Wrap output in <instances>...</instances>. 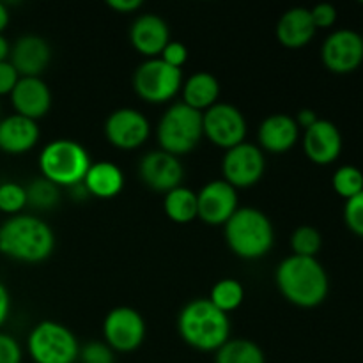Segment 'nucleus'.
Listing matches in <instances>:
<instances>
[{
    "instance_id": "f257e3e1",
    "label": "nucleus",
    "mask_w": 363,
    "mask_h": 363,
    "mask_svg": "<svg viewBox=\"0 0 363 363\" xmlns=\"http://www.w3.org/2000/svg\"><path fill=\"white\" fill-rule=\"evenodd\" d=\"M275 282L282 296L300 308L318 307L330 291L328 273L315 257H286L277 266Z\"/></svg>"
},
{
    "instance_id": "f03ea898",
    "label": "nucleus",
    "mask_w": 363,
    "mask_h": 363,
    "mask_svg": "<svg viewBox=\"0 0 363 363\" xmlns=\"http://www.w3.org/2000/svg\"><path fill=\"white\" fill-rule=\"evenodd\" d=\"M55 234L34 215H14L0 227V252L20 262H43L53 254Z\"/></svg>"
},
{
    "instance_id": "7ed1b4c3",
    "label": "nucleus",
    "mask_w": 363,
    "mask_h": 363,
    "mask_svg": "<svg viewBox=\"0 0 363 363\" xmlns=\"http://www.w3.org/2000/svg\"><path fill=\"white\" fill-rule=\"evenodd\" d=\"M177 330L190 347L202 353H216L229 340L230 321L229 315L218 311L208 298H195L181 308Z\"/></svg>"
},
{
    "instance_id": "20e7f679",
    "label": "nucleus",
    "mask_w": 363,
    "mask_h": 363,
    "mask_svg": "<svg viewBox=\"0 0 363 363\" xmlns=\"http://www.w3.org/2000/svg\"><path fill=\"white\" fill-rule=\"evenodd\" d=\"M223 234L233 254L247 261L264 257L275 243L272 220L257 208H238L223 225Z\"/></svg>"
},
{
    "instance_id": "39448f33",
    "label": "nucleus",
    "mask_w": 363,
    "mask_h": 363,
    "mask_svg": "<svg viewBox=\"0 0 363 363\" xmlns=\"http://www.w3.org/2000/svg\"><path fill=\"white\" fill-rule=\"evenodd\" d=\"M89 167V152L84 145L69 138H57L50 142L39 155V170L43 177L59 188H74L82 184Z\"/></svg>"
},
{
    "instance_id": "423d86ee",
    "label": "nucleus",
    "mask_w": 363,
    "mask_h": 363,
    "mask_svg": "<svg viewBox=\"0 0 363 363\" xmlns=\"http://www.w3.org/2000/svg\"><path fill=\"white\" fill-rule=\"evenodd\" d=\"M202 137V112L184 105L183 101L169 106L156 128L160 149L177 158L194 151Z\"/></svg>"
},
{
    "instance_id": "0eeeda50",
    "label": "nucleus",
    "mask_w": 363,
    "mask_h": 363,
    "mask_svg": "<svg viewBox=\"0 0 363 363\" xmlns=\"http://www.w3.org/2000/svg\"><path fill=\"white\" fill-rule=\"evenodd\" d=\"M27 351L34 363H74L80 357V344L67 326L41 321L28 333Z\"/></svg>"
},
{
    "instance_id": "6e6552de",
    "label": "nucleus",
    "mask_w": 363,
    "mask_h": 363,
    "mask_svg": "<svg viewBox=\"0 0 363 363\" xmlns=\"http://www.w3.org/2000/svg\"><path fill=\"white\" fill-rule=\"evenodd\" d=\"M183 82V69L169 66L160 57L144 60L133 73L135 92L152 105H162L176 98Z\"/></svg>"
},
{
    "instance_id": "1a4fd4ad",
    "label": "nucleus",
    "mask_w": 363,
    "mask_h": 363,
    "mask_svg": "<svg viewBox=\"0 0 363 363\" xmlns=\"http://www.w3.org/2000/svg\"><path fill=\"white\" fill-rule=\"evenodd\" d=\"M202 131L211 144L227 151L245 142L247 119L238 106L230 103H216L202 112Z\"/></svg>"
},
{
    "instance_id": "9d476101",
    "label": "nucleus",
    "mask_w": 363,
    "mask_h": 363,
    "mask_svg": "<svg viewBox=\"0 0 363 363\" xmlns=\"http://www.w3.org/2000/svg\"><path fill=\"white\" fill-rule=\"evenodd\" d=\"M266 172L264 152L259 145L243 142L233 149H227L222 160L223 181L236 190L255 186Z\"/></svg>"
},
{
    "instance_id": "9b49d317",
    "label": "nucleus",
    "mask_w": 363,
    "mask_h": 363,
    "mask_svg": "<svg viewBox=\"0 0 363 363\" xmlns=\"http://www.w3.org/2000/svg\"><path fill=\"white\" fill-rule=\"evenodd\" d=\"M103 337L113 353H131L145 339L144 318L131 307L112 308L103 321Z\"/></svg>"
},
{
    "instance_id": "f8f14e48",
    "label": "nucleus",
    "mask_w": 363,
    "mask_h": 363,
    "mask_svg": "<svg viewBox=\"0 0 363 363\" xmlns=\"http://www.w3.org/2000/svg\"><path fill=\"white\" fill-rule=\"evenodd\" d=\"M321 60L335 74H350L363 62L362 34L351 28L333 30L321 46Z\"/></svg>"
},
{
    "instance_id": "ddd939ff",
    "label": "nucleus",
    "mask_w": 363,
    "mask_h": 363,
    "mask_svg": "<svg viewBox=\"0 0 363 363\" xmlns=\"http://www.w3.org/2000/svg\"><path fill=\"white\" fill-rule=\"evenodd\" d=\"M151 135V124L147 117L137 108H117L106 117L105 137L113 147L123 151H133L144 145Z\"/></svg>"
},
{
    "instance_id": "4468645a",
    "label": "nucleus",
    "mask_w": 363,
    "mask_h": 363,
    "mask_svg": "<svg viewBox=\"0 0 363 363\" xmlns=\"http://www.w3.org/2000/svg\"><path fill=\"white\" fill-rule=\"evenodd\" d=\"M199 218L209 225H225L238 211V190L227 181L215 179L206 183L197 194Z\"/></svg>"
},
{
    "instance_id": "2eb2a0df",
    "label": "nucleus",
    "mask_w": 363,
    "mask_h": 363,
    "mask_svg": "<svg viewBox=\"0 0 363 363\" xmlns=\"http://www.w3.org/2000/svg\"><path fill=\"white\" fill-rule=\"evenodd\" d=\"M142 181L155 191H167L181 186L184 179V167L177 156L162 151H151L138 163Z\"/></svg>"
},
{
    "instance_id": "dca6fc26",
    "label": "nucleus",
    "mask_w": 363,
    "mask_h": 363,
    "mask_svg": "<svg viewBox=\"0 0 363 363\" xmlns=\"http://www.w3.org/2000/svg\"><path fill=\"white\" fill-rule=\"evenodd\" d=\"M305 156L315 165H330L342 152V135L332 121L319 119L303 131Z\"/></svg>"
},
{
    "instance_id": "f3484780",
    "label": "nucleus",
    "mask_w": 363,
    "mask_h": 363,
    "mask_svg": "<svg viewBox=\"0 0 363 363\" xmlns=\"http://www.w3.org/2000/svg\"><path fill=\"white\" fill-rule=\"evenodd\" d=\"M52 91L41 77H20L11 92V103L18 116L38 123L52 108Z\"/></svg>"
},
{
    "instance_id": "a211bd4d",
    "label": "nucleus",
    "mask_w": 363,
    "mask_h": 363,
    "mask_svg": "<svg viewBox=\"0 0 363 363\" xmlns=\"http://www.w3.org/2000/svg\"><path fill=\"white\" fill-rule=\"evenodd\" d=\"M50 59H52V50L46 39L34 34L18 38L9 53V62L20 77H41L50 64Z\"/></svg>"
},
{
    "instance_id": "6ab92c4d",
    "label": "nucleus",
    "mask_w": 363,
    "mask_h": 363,
    "mask_svg": "<svg viewBox=\"0 0 363 363\" xmlns=\"http://www.w3.org/2000/svg\"><path fill=\"white\" fill-rule=\"evenodd\" d=\"M130 43L138 53L155 59L170 43L169 25L158 14H142L131 25Z\"/></svg>"
},
{
    "instance_id": "aec40b11",
    "label": "nucleus",
    "mask_w": 363,
    "mask_h": 363,
    "mask_svg": "<svg viewBox=\"0 0 363 363\" xmlns=\"http://www.w3.org/2000/svg\"><path fill=\"white\" fill-rule=\"evenodd\" d=\"M300 138V128L289 113H273L266 117L257 131L259 147L268 152H286Z\"/></svg>"
},
{
    "instance_id": "412c9836",
    "label": "nucleus",
    "mask_w": 363,
    "mask_h": 363,
    "mask_svg": "<svg viewBox=\"0 0 363 363\" xmlns=\"http://www.w3.org/2000/svg\"><path fill=\"white\" fill-rule=\"evenodd\" d=\"M41 131L35 121L23 116H7L0 119V149L9 155L28 152L39 142Z\"/></svg>"
},
{
    "instance_id": "4be33fe9",
    "label": "nucleus",
    "mask_w": 363,
    "mask_h": 363,
    "mask_svg": "<svg viewBox=\"0 0 363 363\" xmlns=\"http://www.w3.org/2000/svg\"><path fill=\"white\" fill-rule=\"evenodd\" d=\"M315 32H318V28L312 21L311 9H307V7H291V9H287L280 16L275 28L277 39H279L280 45L291 50L307 46L314 39Z\"/></svg>"
},
{
    "instance_id": "5701e85b",
    "label": "nucleus",
    "mask_w": 363,
    "mask_h": 363,
    "mask_svg": "<svg viewBox=\"0 0 363 363\" xmlns=\"http://www.w3.org/2000/svg\"><path fill=\"white\" fill-rule=\"evenodd\" d=\"M82 186L85 188L87 195L96 199H113L123 191L124 174L112 162L91 163Z\"/></svg>"
},
{
    "instance_id": "b1692460",
    "label": "nucleus",
    "mask_w": 363,
    "mask_h": 363,
    "mask_svg": "<svg viewBox=\"0 0 363 363\" xmlns=\"http://www.w3.org/2000/svg\"><path fill=\"white\" fill-rule=\"evenodd\" d=\"M181 94H183L184 105L191 106L199 112H206L218 103L220 84L215 74L208 73V71H199V73L191 74L186 82H183Z\"/></svg>"
},
{
    "instance_id": "393cba45",
    "label": "nucleus",
    "mask_w": 363,
    "mask_h": 363,
    "mask_svg": "<svg viewBox=\"0 0 363 363\" xmlns=\"http://www.w3.org/2000/svg\"><path fill=\"white\" fill-rule=\"evenodd\" d=\"M163 211L176 223L194 222L195 218H199L197 194L183 184L167 191L165 201H163Z\"/></svg>"
},
{
    "instance_id": "a878e982",
    "label": "nucleus",
    "mask_w": 363,
    "mask_h": 363,
    "mask_svg": "<svg viewBox=\"0 0 363 363\" xmlns=\"http://www.w3.org/2000/svg\"><path fill=\"white\" fill-rule=\"evenodd\" d=\"M215 363H266V354L254 340L229 339L216 351Z\"/></svg>"
},
{
    "instance_id": "bb28decb",
    "label": "nucleus",
    "mask_w": 363,
    "mask_h": 363,
    "mask_svg": "<svg viewBox=\"0 0 363 363\" xmlns=\"http://www.w3.org/2000/svg\"><path fill=\"white\" fill-rule=\"evenodd\" d=\"M218 311L223 314L236 311L241 307L245 300V289L240 280L236 279H222L213 286L211 294L208 298Z\"/></svg>"
},
{
    "instance_id": "cd10ccee",
    "label": "nucleus",
    "mask_w": 363,
    "mask_h": 363,
    "mask_svg": "<svg viewBox=\"0 0 363 363\" xmlns=\"http://www.w3.org/2000/svg\"><path fill=\"white\" fill-rule=\"evenodd\" d=\"M323 247V236L315 227L300 225L291 234V248L293 255L300 257H315Z\"/></svg>"
},
{
    "instance_id": "c85d7f7f",
    "label": "nucleus",
    "mask_w": 363,
    "mask_h": 363,
    "mask_svg": "<svg viewBox=\"0 0 363 363\" xmlns=\"http://www.w3.org/2000/svg\"><path fill=\"white\" fill-rule=\"evenodd\" d=\"M333 190L342 199H351L363 191V172L354 165H342L332 177Z\"/></svg>"
},
{
    "instance_id": "c756f323",
    "label": "nucleus",
    "mask_w": 363,
    "mask_h": 363,
    "mask_svg": "<svg viewBox=\"0 0 363 363\" xmlns=\"http://www.w3.org/2000/svg\"><path fill=\"white\" fill-rule=\"evenodd\" d=\"M25 190H27V204L34 206L38 209L53 208V206H57V202L60 199L59 186L50 183L45 177L34 179L28 186H25Z\"/></svg>"
},
{
    "instance_id": "7c9ffc66",
    "label": "nucleus",
    "mask_w": 363,
    "mask_h": 363,
    "mask_svg": "<svg viewBox=\"0 0 363 363\" xmlns=\"http://www.w3.org/2000/svg\"><path fill=\"white\" fill-rule=\"evenodd\" d=\"M27 206V190L21 184L7 181L0 184V211L9 215H20L21 209Z\"/></svg>"
},
{
    "instance_id": "2f4dec72",
    "label": "nucleus",
    "mask_w": 363,
    "mask_h": 363,
    "mask_svg": "<svg viewBox=\"0 0 363 363\" xmlns=\"http://www.w3.org/2000/svg\"><path fill=\"white\" fill-rule=\"evenodd\" d=\"M344 222L347 229L357 236L363 238V191L347 199L344 204Z\"/></svg>"
},
{
    "instance_id": "473e14b6",
    "label": "nucleus",
    "mask_w": 363,
    "mask_h": 363,
    "mask_svg": "<svg viewBox=\"0 0 363 363\" xmlns=\"http://www.w3.org/2000/svg\"><path fill=\"white\" fill-rule=\"evenodd\" d=\"M78 360H82V363H113L116 362V353L105 342L92 340V342L84 344L80 347Z\"/></svg>"
},
{
    "instance_id": "72a5a7b5",
    "label": "nucleus",
    "mask_w": 363,
    "mask_h": 363,
    "mask_svg": "<svg viewBox=\"0 0 363 363\" xmlns=\"http://www.w3.org/2000/svg\"><path fill=\"white\" fill-rule=\"evenodd\" d=\"M23 351L20 342L9 333L0 332V363H21Z\"/></svg>"
},
{
    "instance_id": "f704fd0d",
    "label": "nucleus",
    "mask_w": 363,
    "mask_h": 363,
    "mask_svg": "<svg viewBox=\"0 0 363 363\" xmlns=\"http://www.w3.org/2000/svg\"><path fill=\"white\" fill-rule=\"evenodd\" d=\"M160 59H162L163 62L169 64V66L183 69V66L188 60V48L184 46V43L170 41L169 45L163 48V52L160 53Z\"/></svg>"
},
{
    "instance_id": "c9c22d12",
    "label": "nucleus",
    "mask_w": 363,
    "mask_h": 363,
    "mask_svg": "<svg viewBox=\"0 0 363 363\" xmlns=\"http://www.w3.org/2000/svg\"><path fill=\"white\" fill-rule=\"evenodd\" d=\"M311 16H312V21H314L315 28H330L333 27L337 21V9L333 4L323 2L312 7Z\"/></svg>"
},
{
    "instance_id": "e433bc0d",
    "label": "nucleus",
    "mask_w": 363,
    "mask_h": 363,
    "mask_svg": "<svg viewBox=\"0 0 363 363\" xmlns=\"http://www.w3.org/2000/svg\"><path fill=\"white\" fill-rule=\"evenodd\" d=\"M18 80H20V74L14 69L13 64L9 60L0 62V96L11 94Z\"/></svg>"
},
{
    "instance_id": "4c0bfd02",
    "label": "nucleus",
    "mask_w": 363,
    "mask_h": 363,
    "mask_svg": "<svg viewBox=\"0 0 363 363\" xmlns=\"http://www.w3.org/2000/svg\"><path fill=\"white\" fill-rule=\"evenodd\" d=\"M106 6L117 13H133V11L140 9L142 0H108Z\"/></svg>"
},
{
    "instance_id": "58836bf2",
    "label": "nucleus",
    "mask_w": 363,
    "mask_h": 363,
    "mask_svg": "<svg viewBox=\"0 0 363 363\" xmlns=\"http://www.w3.org/2000/svg\"><path fill=\"white\" fill-rule=\"evenodd\" d=\"M294 121H296L298 128H300V130L303 128V131H305L307 128H311L312 124L318 123L319 117H318V113H315L312 108H303V110H300V112L296 113Z\"/></svg>"
},
{
    "instance_id": "ea45409f",
    "label": "nucleus",
    "mask_w": 363,
    "mask_h": 363,
    "mask_svg": "<svg viewBox=\"0 0 363 363\" xmlns=\"http://www.w3.org/2000/svg\"><path fill=\"white\" fill-rule=\"evenodd\" d=\"M11 312V296L7 287L0 282V326L7 321Z\"/></svg>"
},
{
    "instance_id": "a19ab883",
    "label": "nucleus",
    "mask_w": 363,
    "mask_h": 363,
    "mask_svg": "<svg viewBox=\"0 0 363 363\" xmlns=\"http://www.w3.org/2000/svg\"><path fill=\"white\" fill-rule=\"evenodd\" d=\"M9 53H11L9 43H7V39L0 34V62H4V60H9Z\"/></svg>"
},
{
    "instance_id": "79ce46f5",
    "label": "nucleus",
    "mask_w": 363,
    "mask_h": 363,
    "mask_svg": "<svg viewBox=\"0 0 363 363\" xmlns=\"http://www.w3.org/2000/svg\"><path fill=\"white\" fill-rule=\"evenodd\" d=\"M7 23H9V11H7L6 4L0 2V34L6 30Z\"/></svg>"
},
{
    "instance_id": "37998d69",
    "label": "nucleus",
    "mask_w": 363,
    "mask_h": 363,
    "mask_svg": "<svg viewBox=\"0 0 363 363\" xmlns=\"http://www.w3.org/2000/svg\"><path fill=\"white\" fill-rule=\"evenodd\" d=\"M362 39H363V35H362Z\"/></svg>"
}]
</instances>
